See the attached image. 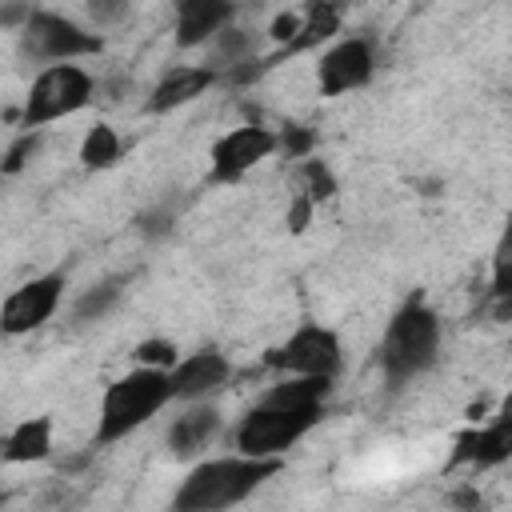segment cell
I'll return each mask as SVG.
<instances>
[{
	"instance_id": "6da1fadb",
	"label": "cell",
	"mask_w": 512,
	"mask_h": 512,
	"mask_svg": "<svg viewBox=\"0 0 512 512\" xmlns=\"http://www.w3.org/2000/svg\"><path fill=\"white\" fill-rule=\"evenodd\" d=\"M440 336H444V324H440L436 308L420 292L408 296L376 344V364H380L388 388H404L408 380L424 376L440 356Z\"/></svg>"
},
{
	"instance_id": "7a4b0ae2",
	"label": "cell",
	"mask_w": 512,
	"mask_h": 512,
	"mask_svg": "<svg viewBox=\"0 0 512 512\" xmlns=\"http://www.w3.org/2000/svg\"><path fill=\"white\" fill-rule=\"evenodd\" d=\"M276 472H280V460H248V456L204 460L176 484L168 512H228Z\"/></svg>"
},
{
	"instance_id": "3957f363",
	"label": "cell",
	"mask_w": 512,
	"mask_h": 512,
	"mask_svg": "<svg viewBox=\"0 0 512 512\" xmlns=\"http://www.w3.org/2000/svg\"><path fill=\"white\" fill-rule=\"evenodd\" d=\"M172 400V380L160 368H132L128 376L112 380L100 396V416H96V436L92 448H108L136 428H144L164 404Z\"/></svg>"
},
{
	"instance_id": "277c9868",
	"label": "cell",
	"mask_w": 512,
	"mask_h": 512,
	"mask_svg": "<svg viewBox=\"0 0 512 512\" xmlns=\"http://www.w3.org/2000/svg\"><path fill=\"white\" fill-rule=\"evenodd\" d=\"M92 96H96V80L80 64H48L24 96L20 128L32 132V128H44L52 120H64V116L80 112L84 104H92Z\"/></svg>"
},
{
	"instance_id": "5b68a950",
	"label": "cell",
	"mask_w": 512,
	"mask_h": 512,
	"mask_svg": "<svg viewBox=\"0 0 512 512\" xmlns=\"http://www.w3.org/2000/svg\"><path fill=\"white\" fill-rule=\"evenodd\" d=\"M324 420V408H304V412H276V408H248L232 432L236 456L248 460H280L300 436H308Z\"/></svg>"
},
{
	"instance_id": "8992f818",
	"label": "cell",
	"mask_w": 512,
	"mask_h": 512,
	"mask_svg": "<svg viewBox=\"0 0 512 512\" xmlns=\"http://www.w3.org/2000/svg\"><path fill=\"white\" fill-rule=\"evenodd\" d=\"M20 48H24V56H32V60L72 64V60H80V56H100V52H104V40H100L96 32H88L84 24L60 16V12L36 8L32 20L20 28Z\"/></svg>"
},
{
	"instance_id": "52a82bcc",
	"label": "cell",
	"mask_w": 512,
	"mask_h": 512,
	"mask_svg": "<svg viewBox=\"0 0 512 512\" xmlns=\"http://www.w3.org/2000/svg\"><path fill=\"white\" fill-rule=\"evenodd\" d=\"M344 364L340 336L324 324H300L284 344L264 352V368L280 376H336Z\"/></svg>"
},
{
	"instance_id": "ba28073f",
	"label": "cell",
	"mask_w": 512,
	"mask_h": 512,
	"mask_svg": "<svg viewBox=\"0 0 512 512\" xmlns=\"http://www.w3.org/2000/svg\"><path fill=\"white\" fill-rule=\"evenodd\" d=\"M60 296H64V272H44V276L24 280L0 304V332L4 336L36 332L40 324L52 320V312L60 308Z\"/></svg>"
},
{
	"instance_id": "9c48e42d",
	"label": "cell",
	"mask_w": 512,
	"mask_h": 512,
	"mask_svg": "<svg viewBox=\"0 0 512 512\" xmlns=\"http://www.w3.org/2000/svg\"><path fill=\"white\" fill-rule=\"evenodd\" d=\"M272 152H276V132L272 128H264V124H240V128L224 132L212 144V152H208L212 172L208 176H212V184H236L260 160H268Z\"/></svg>"
},
{
	"instance_id": "30bf717a",
	"label": "cell",
	"mask_w": 512,
	"mask_h": 512,
	"mask_svg": "<svg viewBox=\"0 0 512 512\" xmlns=\"http://www.w3.org/2000/svg\"><path fill=\"white\" fill-rule=\"evenodd\" d=\"M376 72V48L368 36H344L336 40L320 64H316V88L320 96H344L352 88H364Z\"/></svg>"
},
{
	"instance_id": "8fae6325",
	"label": "cell",
	"mask_w": 512,
	"mask_h": 512,
	"mask_svg": "<svg viewBox=\"0 0 512 512\" xmlns=\"http://www.w3.org/2000/svg\"><path fill=\"white\" fill-rule=\"evenodd\" d=\"M168 380H172V400H192V404H200V400H208L212 392L228 388L232 364H228L224 352L200 348V352H192V356H180L176 368L168 372Z\"/></svg>"
},
{
	"instance_id": "7c38bea8",
	"label": "cell",
	"mask_w": 512,
	"mask_h": 512,
	"mask_svg": "<svg viewBox=\"0 0 512 512\" xmlns=\"http://www.w3.org/2000/svg\"><path fill=\"white\" fill-rule=\"evenodd\" d=\"M508 456H512V416L504 408V412H496L492 424L456 432V448H452L448 464L452 468H460V464H468V468H500Z\"/></svg>"
},
{
	"instance_id": "4fadbf2b",
	"label": "cell",
	"mask_w": 512,
	"mask_h": 512,
	"mask_svg": "<svg viewBox=\"0 0 512 512\" xmlns=\"http://www.w3.org/2000/svg\"><path fill=\"white\" fill-rule=\"evenodd\" d=\"M340 24H344V8H340V4H328V0H312V4H304V8H300V32H296V40L284 44V48H276L272 56H264V68L272 72V68L284 64L288 56L316 52L320 44H328V40L340 32Z\"/></svg>"
},
{
	"instance_id": "5bb4252c",
	"label": "cell",
	"mask_w": 512,
	"mask_h": 512,
	"mask_svg": "<svg viewBox=\"0 0 512 512\" xmlns=\"http://www.w3.org/2000/svg\"><path fill=\"white\" fill-rule=\"evenodd\" d=\"M212 84H220L212 68H204V64H180V68H172V72H164V76L156 80V88H152L148 100H144V112H148V116L176 112V108L192 104L196 96H204Z\"/></svg>"
},
{
	"instance_id": "9a60e30c",
	"label": "cell",
	"mask_w": 512,
	"mask_h": 512,
	"mask_svg": "<svg viewBox=\"0 0 512 512\" xmlns=\"http://www.w3.org/2000/svg\"><path fill=\"white\" fill-rule=\"evenodd\" d=\"M236 16V4L228 0H180L176 4V44L180 48H200L216 32H224Z\"/></svg>"
},
{
	"instance_id": "2e32d148",
	"label": "cell",
	"mask_w": 512,
	"mask_h": 512,
	"mask_svg": "<svg viewBox=\"0 0 512 512\" xmlns=\"http://www.w3.org/2000/svg\"><path fill=\"white\" fill-rule=\"evenodd\" d=\"M332 392L328 376H280V384H272L260 396V408H276V412H304V408H324Z\"/></svg>"
},
{
	"instance_id": "e0dca14e",
	"label": "cell",
	"mask_w": 512,
	"mask_h": 512,
	"mask_svg": "<svg viewBox=\"0 0 512 512\" xmlns=\"http://www.w3.org/2000/svg\"><path fill=\"white\" fill-rule=\"evenodd\" d=\"M52 456V416H28L0 440V460L8 464H36Z\"/></svg>"
},
{
	"instance_id": "ac0fdd59",
	"label": "cell",
	"mask_w": 512,
	"mask_h": 512,
	"mask_svg": "<svg viewBox=\"0 0 512 512\" xmlns=\"http://www.w3.org/2000/svg\"><path fill=\"white\" fill-rule=\"evenodd\" d=\"M216 432H220V412L212 404H192L168 424V448L176 456H196Z\"/></svg>"
},
{
	"instance_id": "d6986e66",
	"label": "cell",
	"mask_w": 512,
	"mask_h": 512,
	"mask_svg": "<svg viewBox=\"0 0 512 512\" xmlns=\"http://www.w3.org/2000/svg\"><path fill=\"white\" fill-rule=\"evenodd\" d=\"M248 56H256V32L228 24L224 32H216V36L208 40V64H204V68H212V72L220 76L224 68H232V64H240V60H248Z\"/></svg>"
},
{
	"instance_id": "ffe728a7",
	"label": "cell",
	"mask_w": 512,
	"mask_h": 512,
	"mask_svg": "<svg viewBox=\"0 0 512 512\" xmlns=\"http://www.w3.org/2000/svg\"><path fill=\"white\" fill-rule=\"evenodd\" d=\"M124 288H128V276H108V280L84 288V292L76 296V304H72V316H76L80 324H88V320H104V316L124 300Z\"/></svg>"
},
{
	"instance_id": "44dd1931",
	"label": "cell",
	"mask_w": 512,
	"mask_h": 512,
	"mask_svg": "<svg viewBox=\"0 0 512 512\" xmlns=\"http://www.w3.org/2000/svg\"><path fill=\"white\" fill-rule=\"evenodd\" d=\"M120 152H124V140L116 136L112 124H92V128L84 132V140H80V164H84L88 172L112 168V164L120 160Z\"/></svg>"
},
{
	"instance_id": "7402d4cb",
	"label": "cell",
	"mask_w": 512,
	"mask_h": 512,
	"mask_svg": "<svg viewBox=\"0 0 512 512\" xmlns=\"http://www.w3.org/2000/svg\"><path fill=\"white\" fill-rule=\"evenodd\" d=\"M488 304H492V316H496L500 324H508V320H512V252H508V236H500V244H496Z\"/></svg>"
},
{
	"instance_id": "603a6c76",
	"label": "cell",
	"mask_w": 512,
	"mask_h": 512,
	"mask_svg": "<svg viewBox=\"0 0 512 512\" xmlns=\"http://www.w3.org/2000/svg\"><path fill=\"white\" fill-rule=\"evenodd\" d=\"M40 144H44V132H40V128L20 132V136L8 144V152L0 156V176H16V172H24V168H28V160L40 152Z\"/></svg>"
},
{
	"instance_id": "cb8c5ba5",
	"label": "cell",
	"mask_w": 512,
	"mask_h": 512,
	"mask_svg": "<svg viewBox=\"0 0 512 512\" xmlns=\"http://www.w3.org/2000/svg\"><path fill=\"white\" fill-rule=\"evenodd\" d=\"M300 176H304V196H308L312 204L336 196V176H332V168H328L324 160H304V164H300Z\"/></svg>"
},
{
	"instance_id": "d4e9b609",
	"label": "cell",
	"mask_w": 512,
	"mask_h": 512,
	"mask_svg": "<svg viewBox=\"0 0 512 512\" xmlns=\"http://www.w3.org/2000/svg\"><path fill=\"white\" fill-rule=\"evenodd\" d=\"M136 360H140V368L172 372V368H176V360H180V348H176L172 340H164V336H148V340H140V344H136Z\"/></svg>"
},
{
	"instance_id": "484cf974",
	"label": "cell",
	"mask_w": 512,
	"mask_h": 512,
	"mask_svg": "<svg viewBox=\"0 0 512 512\" xmlns=\"http://www.w3.org/2000/svg\"><path fill=\"white\" fill-rule=\"evenodd\" d=\"M172 228H176V212L168 208V204H152V208H144L140 216H136V232L144 236V240H168L172 236Z\"/></svg>"
},
{
	"instance_id": "4316f807",
	"label": "cell",
	"mask_w": 512,
	"mask_h": 512,
	"mask_svg": "<svg viewBox=\"0 0 512 512\" xmlns=\"http://www.w3.org/2000/svg\"><path fill=\"white\" fill-rule=\"evenodd\" d=\"M276 148L288 152L292 160H308L316 148V132L308 124H284V132H276Z\"/></svg>"
},
{
	"instance_id": "83f0119b",
	"label": "cell",
	"mask_w": 512,
	"mask_h": 512,
	"mask_svg": "<svg viewBox=\"0 0 512 512\" xmlns=\"http://www.w3.org/2000/svg\"><path fill=\"white\" fill-rule=\"evenodd\" d=\"M268 76V68H264V56H248V60H240V64H232V68H224L216 80H224V84H232V88H252L256 80H264Z\"/></svg>"
},
{
	"instance_id": "f1b7e54d",
	"label": "cell",
	"mask_w": 512,
	"mask_h": 512,
	"mask_svg": "<svg viewBox=\"0 0 512 512\" xmlns=\"http://www.w3.org/2000/svg\"><path fill=\"white\" fill-rule=\"evenodd\" d=\"M296 32H300V12H280L272 24H268V36L276 40V48H284V44H292L296 40Z\"/></svg>"
},
{
	"instance_id": "f546056e",
	"label": "cell",
	"mask_w": 512,
	"mask_h": 512,
	"mask_svg": "<svg viewBox=\"0 0 512 512\" xmlns=\"http://www.w3.org/2000/svg\"><path fill=\"white\" fill-rule=\"evenodd\" d=\"M448 504H452L456 512H488V500H484V496H480V488H472V484H460V488H452Z\"/></svg>"
},
{
	"instance_id": "4dcf8cb0",
	"label": "cell",
	"mask_w": 512,
	"mask_h": 512,
	"mask_svg": "<svg viewBox=\"0 0 512 512\" xmlns=\"http://www.w3.org/2000/svg\"><path fill=\"white\" fill-rule=\"evenodd\" d=\"M312 208H316V204L300 192V196L288 204V216H284V220H288V232H304V228H308V220H312Z\"/></svg>"
},
{
	"instance_id": "1f68e13d",
	"label": "cell",
	"mask_w": 512,
	"mask_h": 512,
	"mask_svg": "<svg viewBox=\"0 0 512 512\" xmlns=\"http://www.w3.org/2000/svg\"><path fill=\"white\" fill-rule=\"evenodd\" d=\"M132 8L128 4H108V0H92L88 4V16L96 20V24H116V20H124Z\"/></svg>"
},
{
	"instance_id": "d6a6232c",
	"label": "cell",
	"mask_w": 512,
	"mask_h": 512,
	"mask_svg": "<svg viewBox=\"0 0 512 512\" xmlns=\"http://www.w3.org/2000/svg\"><path fill=\"white\" fill-rule=\"evenodd\" d=\"M32 12H36L32 4H0V28H16L20 32L32 20Z\"/></svg>"
},
{
	"instance_id": "836d02e7",
	"label": "cell",
	"mask_w": 512,
	"mask_h": 512,
	"mask_svg": "<svg viewBox=\"0 0 512 512\" xmlns=\"http://www.w3.org/2000/svg\"><path fill=\"white\" fill-rule=\"evenodd\" d=\"M96 452H100V448H92V444H88V448H80V452H72V456H64V464H60V472H64V476H76V472H84V468H88V464L96 460Z\"/></svg>"
},
{
	"instance_id": "e575fe53",
	"label": "cell",
	"mask_w": 512,
	"mask_h": 512,
	"mask_svg": "<svg viewBox=\"0 0 512 512\" xmlns=\"http://www.w3.org/2000/svg\"><path fill=\"white\" fill-rule=\"evenodd\" d=\"M96 92H104V100H124V96L132 92V80H128V76H112V80L96 84Z\"/></svg>"
},
{
	"instance_id": "d590c367",
	"label": "cell",
	"mask_w": 512,
	"mask_h": 512,
	"mask_svg": "<svg viewBox=\"0 0 512 512\" xmlns=\"http://www.w3.org/2000/svg\"><path fill=\"white\" fill-rule=\"evenodd\" d=\"M4 504H8V496H4V492H0V508H4Z\"/></svg>"
}]
</instances>
